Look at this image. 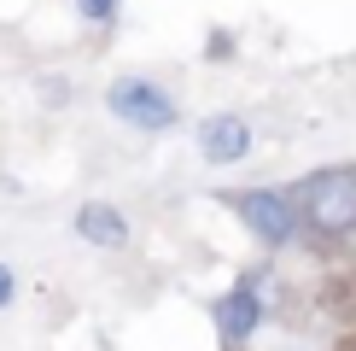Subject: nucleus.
Here are the masks:
<instances>
[{
	"label": "nucleus",
	"instance_id": "obj_7",
	"mask_svg": "<svg viewBox=\"0 0 356 351\" xmlns=\"http://www.w3.org/2000/svg\"><path fill=\"white\" fill-rule=\"evenodd\" d=\"M76 6H82V18H94V24L117 18V0H76Z\"/></svg>",
	"mask_w": 356,
	"mask_h": 351
},
{
	"label": "nucleus",
	"instance_id": "obj_2",
	"mask_svg": "<svg viewBox=\"0 0 356 351\" xmlns=\"http://www.w3.org/2000/svg\"><path fill=\"white\" fill-rule=\"evenodd\" d=\"M111 111L123 117L129 129H175V100L164 94L158 82H140V77H123V82H111Z\"/></svg>",
	"mask_w": 356,
	"mask_h": 351
},
{
	"label": "nucleus",
	"instance_id": "obj_6",
	"mask_svg": "<svg viewBox=\"0 0 356 351\" xmlns=\"http://www.w3.org/2000/svg\"><path fill=\"white\" fill-rule=\"evenodd\" d=\"M257 316H263V304H257V292H251V281H240L234 292H222L216 299V328H222V340H251V328H257Z\"/></svg>",
	"mask_w": 356,
	"mask_h": 351
},
{
	"label": "nucleus",
	"instance_id": "obj_9",
	"mask_svg": "<svg viewBox=\"0 0 356 351\" xmlns=\"http://www.w3.org/2000/svg\"><path fill=\"white\" fill-rule=\"evenodd\" d=\"M339 351H356V334H350V340H345V345H339Z\"/></svg>",
	"mask_w": 356,
	"mask_h": 351
},
{
	"label": "nucleus",
	"instance_id": "obj_4",
	"mask_svg": "<svg viewBox=\"0 0 356 351\" xmlns=\"http://www.w3.org/2000/svg\"><path fill=\"white\" fill-rule=\"evenodd\" d=\"M199 153L211 158V164H240V158L251 153V129H245V117H204V129H199Z\"/></svg>",
	"mask_w": 356,
	"mask_h": 351
},
{
	"label": "nucleus",
	"instance_id": "obj_5",
	"mask_svg": "<svg viewBox=\"0 0 356 351\" xmlns=\"http://www.w3.org/2000/svg\"><path fill=\"white\" fill-rule=\"evenodd\" d=\"M76 234L88 246H106V252H123L129 246V223H123V211L106 199H88L82 211H76Z\"/></svg>",
	"mask_w": 356,
	"mask_h": 351
},
{
	"label": "nucleus",
	"instance_id": "obj_8",
	"mask_svg": "<svg viewBox=\"0 0 356 351\" xmlns=\"http://www.w3.org/2000/svg\"><path fill=\"white\" fill-rule=\"evenodd\" d=\"M0 304H12V270L0 263Z\"/></svg>",
	"mask_w": 356,
	"mask_h": 351
},
{
	"label": "nucleus",
	"instance_id": "obj_3",
	"mask_svg": "<svg viewBox=\"0 0 356 351\" xmlns=\"http://www.w3.org/2000/svg\"><path fill=\"white\" fill-rule=\"evenodd\" d=\"M234 211H240L245 223H251V234H257V240H269V246H286L292 228H298L292 199L275 194V187H251V194H240V199H234Z\"/></svg>",
	"mask_w": 356,
	"mask_h": 351
},
{
	"label": "nucleus",
	"instance_id": "obj_1",
	"mask_svg": "<svg viewBox=\"0 0 356 351\" xmlns=\"http://www.w3.org/2000/svg\"><path fill=\"white\" fill-rule=\"evenodd\" d=\"M304 223L316 234H350L356 228V170H321L304 182Z\"/></svg>",
	"mask_w": 356,
	"mask_h": 351
}]
</instances>
